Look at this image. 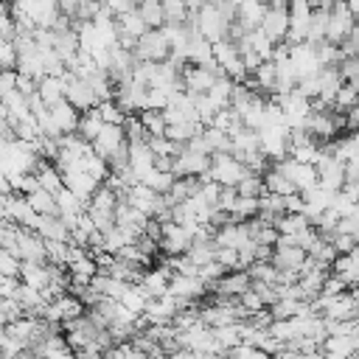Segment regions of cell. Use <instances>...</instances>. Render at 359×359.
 <instances>
[{"instance_id": "cell-37", "label": "cell", "mask_w": 359, "mask_h": 359, "mask_svg": "<svg viewBox=\"0 0 359 359\" xmlns=\"http://www.w3.org/2000/svg\"><path fill=\"white\" fill-rule=\"evenodd\" d=\"M14 62H17L14 42L8 36H0V67H14Z\"/></svg>"}, {"instance_id": "cell-31", "label": "cell", "mask_w": 359, "mask_h": 359, "mask_svg": "<svg viewBox=\"0 0 359 359\" xmlns=\"http://www.w3.org/2000/svg\"><path fill=\"white\" fill-rule=\"evenodd\" d=\"M236 194H241V196H261V194H264V180H261V174L247 171V174L236 182Z\"/></svg>"}, {"instance_id": "cell-28", "label": "cell", "mask_w": 359, "mask_h": 359, "mask_svg": "<svg viewBox=\"0 0 359 359\" xmlns=\"http://www.w3.org/2000/svg\"><path fill=\"white\" fill-rule=\"evenodd\" d=\"M348 107H356V81H342L334 93V101H331V109L337 112H345Z\"/></svg>"}, {"instance_id": "cell-25", "label": "cell", "mask_w": 359, "mask_h": 359, "mask_svg": "<svg viewBox=\"0 0 359 359\" xmlns=\"http://www.w3.org/2000/svg\"><path fill=\"white\" fill-rule=\"evenodd\" d=\"M101 126H104V121L98 118L95 107H90V109L79 112V123H76V132H79L84 140H93V137L98 135V129H101Z\"/></svg>"}, {"instance_id": "cell-11", "label": "cell", "mask_w": 359, "mask_h": 359, "mask_svg": "<svg viewBox=\"0 0 359 359\" xmlns=\"http://www.w3.org/2000/svg\"><path fill=\"white\" fill-rule=\"evenodd\" d=\"M20 261H45V238L36 230L17 224V250Z\"/></svg>"}, {"instance_id": "cell-32", "label": "cell", "mask_w": 359, "mask_h": 359, "mask_svg": "<svg viewBox=\"0 0 359 359\" xmlns=\"http://www.w3.org/2000/svg\"><path fill=\"white\" fill-rule=\"evenodd\" d=\"M95 112H98V118L104 121V123H123V109L112 101V98H104V101H98L95 104Z\"/></svg>"}, {"instance_id": "cell-36", "label": "cell", "mask_w": 359, "mask_h": 359, "mask_svg": "<svg viewBox=\"0 0 359 359\" xmlns=\"http://www.w3.org/2000/svg\"><path fill=\"white\" fill-rule=\"evenodd\" d=\"M337 73H339L342 81H356V76H359V59L356 56H342L337 62Z\"/></svg>"}, {"instance_id": "cell-16", "label": "cell", "mask_w": 359, "mask_h": 359, "mask_svg": "<svg viewBox=\"0 0 359 359\" xmlns=\"http://www.w3.org/2000/svg\"><path fill=\"white\" fill-rule=\"evenodd\" d=\"M48 112H50V118H53V123H56V129L65 135V132H76V123H79V109L67 101V98H59V101H53L50 107H48Z\"/></svg>"}, {"instance_id": "cell-8", "label": "cell", "mask_w": 359, "mask_h": 359, "mask_svg": "<svg viewBox=\"0 0 359 359\" xmlns=\"http://www.w3.org/2000/svg\"><path fill=\"white\" fill-rule=\"evenodd\" d=\"M289 67L294 73V79H303V76H311L314 70H320V59L314 53V45L309 42H292L289 45Z\"/></svg>"}, {"instance_id": "cell-1", "label": "cell", "mask_w": 359, "mask_h": 359, "mask_svg": "<svg viewBox=\"0 0 359 359\" xmlns=\"http://www.w3.org/2000/svg\"><path fill=\"white\" fill-rule=\"evenodd\" d=\"M132 53H135V59H143V62H163V59H168L171 48H168V39L160 28H146L135 39Z\"/></svg>"}, {"instance_id": "cell-35", "label": "cell", "mask_w": 359, "mask_h": 359, "mask_svg": "<svg viewBox=\"0 0 359 359\" xmlns=\"http://www.w3.org/2000/svg\"><path fill=\"white\" fill-rule=\"evenodd\" d=\"M289 157H294V160H300V163H317V157H320V143H303V146H292L289 151H286Z\"/></svg>"}, {"instance_id": "cell-40", "label": "cell", "mask_w": 359, "mask_h": 359, "mask_svg": "<svg viewBox=\"0 0 359 359\" xmlns=\"http://www.w3.org/2000/svg\"><path fill=\"white\" fill-rule=\"evenodd\" d=\"M17 286H20L17 275H0V297H14Z\"/></svg>"}, {"instance_id": "cell-39", "label": "cell", "mask_w": 359, "mask_h": 359, "mask_svg": "<svg viewBox=\"0 0 359 359\" xmlns=\"http://www.w3.org/2000/svg\"><path fill=\"white\" fill-rule=\"evenodd\" d=\"M356 238H359V236H353V233H334V236H331V244H334L337 252H348V250L356 247Z\"/></svg>"}, {"instance_id": "cell-17", "label": "cell", "mask_w": 359, "mask_h": 359, "mask_svg": "<svg viewBox=\"0 0 359 359\" xmlns=\"http://www.w3.org/2000/svg\"><path fill=\"white\" fill-rule=\"evenodd\" d=\"M306 261V250L297 244H286V247H272L269 264L275 269H300V264Z\"/></svg>"}, {"instance_id": "cell-5", "label": "cell", "mask_w": 359, "mask_h": 359, "mask_svg": "<svg viewBox=\"0 0 359 359\" xmlns=\"http://www.w3.org/2000/svg\"><path fill=\"white\" fill-rule=\"evenodd\" d=\"M62 79H65V98H67L79 112H84V109H90V107H95V104H98V98H95L93 87L87 84V79H81V76L70 73L67 67H65Z\"/></svg>"}, {"instance_id": "cell-23", "label": "cell", "mask_w": 359, "mask_h": 359, "mask_svg": "<svg viewBox=\"0 0 359 359\" xmlns=\"http://www.w3.org/2000/svg\"><path fill=\"white\" fill-rule=\"evenodd\" d=\"M129 311H135V314H143V309H146V303H149V294L143 292V286L140 283H126V289L121 292V297H118Z\"/></svg>"}, {"instance_id": "cell-21", "label": "cell", "mask_w": 359, "mask_h": 359, "mask_svg": "<svg viewBox=\"0 0 359 359\" xmlns=\"http://www.w3.org/2000/svg\"><path fill=\"white\" fill-rule=\"evenodd\" d=\"M36 233L42 238H56V241H67V224L59 213H45L39 216V224H36Z\"/></svg>"}, {"instance_id": "cell-24", "label": "cell", "mask_w": 359, "mask_h": 359, "mask_svg": "<svg viewBox=\"0 0 359 359\" xmlns=\"http://www.w3.org/2000/svg\"><path fill=\"white\" fill-rule=\"evenodd\" d=\"M255 213H258V196H241V194L233 199V205L227 210L230 222H244V219H250Z\"/></svg>"}, {"instance_id": "cell-10", "label": "cell", "mask_w": 359, "mask_h": 359, "mask_svg": "<svg viewBox=\"0 0 359 359\" xmlns=\"http://www.w3.org/2000/svg\"><path fill=\"white\" fill-rule=\"evenodd\" d=\"M123 199H126L129 205H135L137 210H143L146 216H154V213L165 205V202H163V194H157L154 188H149V185H143V182L129 185L126 194H123Z\"/></svg>"}, {"instance_id": "cell-20", "label": "cell", "mask_w": 359, "mask_h": 359, "mask_svg": "<svg viewBox=\"0 0 359 359\" xmlns=\"http://www.w3.org/2000/svg\"><path fill=\"white\" fill-rule=\"evenodd\" d=\"M115 28H118V36L137 39V36L146 31V22H143V17L137 14V8H129V11L115 14Z\"/></svg>"}, {"instance_id": "cell-7", "label": "cell", "mask_w": 359, "mask_h": 359, "mask_svg": "<svg viewBox=\"0 0 359 359\" xmlns=\"http://www.w3.org/2000/svg\"><path fill=\"white\" fill-rule=\"evenodd\" d=\"M359 353V331L356 334H325L320 342V356L328 359H351Z\"/></svg>"}, {"instance_id": "cell-14", "label": "cell", "mask_w": 359, "mask_h": 359, "mask_svg": "<svg viewBox=\"0 0 359 359\" xmlns=\"http://www.w3.org/2000/svg\"><path fill=\"white\" fill-rule=\"evenodd\" d=\"M328 272L339 275L348 286H356V280H359V255H356V247L348 250V252H337V258L328 264Z\"/></svg>"}, {"instance_id": "cell-2", "label": "cell", "mask_w": 359, "mask_h": 359, "mask_svg": "<svg viewBox=\"0 0 359 359\" xmlns=\"http://www.w3.org/2000/svg\"><path fill=\"white\" fill-rule=\"evenodd\" d=\"M247 174L244 163L236 160L230 151H213L210 163H208V177L216 180L219 185H236L241 177Z\"/></svg>"}, {"instance_id": "cell-41", "label": "cell", "mask_w": 359, "mask_h": 359, "mask_svg": "<svg viewBox=\"0 0 359 359\" xmlns=\"http://www.w3.org/2000/svg\"><path fill=\"white\" fill-rule=\"evenodd\" d=\"M112 14H121V11H129V8H135L137 6V0H101Z\"/></svg>"}, {"instance_id": "cell-33", "label": "cell", "mask_w": 359, "mask_h": 359, "mask_svg": "<svg viewBox=\"0 0 359 359\" xmlns=\"http://www.w3.org/2000/svg\"><path fill=\"white\" fill-rule=\"evenodd\" d=\"M137 118H140V123H143V129H146L149 135H163V129H165V118H163L160 109H140Z\"/></svg>"}, {"instance_id": "cell-26", "label": "cell", "mask_w": 359, "mask_h": 359, "mask_svg": "<svg viewBox=\"0 0 359 359\" xmlns=\"http://www.w3.org/2000/svg\"><path fill=\"white\" fill-rule=\"evenodd\" d=\"M25 202H28L31 210H36L39 216H45V213H56V199H53V194L45 191V188H34L31 194H25Z\"/></svg>"}, {"instance_id": "cell-30", "label": "cell", "mask_w": 359, "mask_h": 359, "mask_svg": "<svg viewBox=\"0 0 359 359\" xmlns=\"http://www.w3.org/2000/svg\"><path fill=\"white\" fill-rule=\"evenodd\" d=\"M163 6V22L168 25H180L188 20V8H185V0H160Z\"/></svg>"}, {"instance_id": "cell-6", "label": "cell", "mask_w": 359, "mask_h": 359, "mask_svg": "<svg viewBox=\"0 0 359 359\" xmlns=\"http://www.w3.org/2000/svg\"><path fill=\"white\" fill-rule=\"evenodd\" d=\"M160 250L165 252V255H180V252H185L188 250V244H191V230L185 227V224H180V222H174V219H168V222H160Z\"/></svg>"}, {"instance_id": "cell-43", "label": "cell", "mask_w": 359, "mask_h": 359, "mask_svg": "<svg viewBox=\"0 0 359 359\" xmlns=\"http://www.w3.org/2000/svg\"><path fill=\"white\" fill-rule=\"evenodd\" d=\"M6 140H14V126L8 123L6 115H0V143H6Z\"/></svg>"}, {"instance_id": "cell-27", "label": "cell", "mask_w": 359, "mask_h": 359, "mask_svg": "<svg viewBox=\"0 0 359 359\" xmlns=\"http://www.w3.org/2000/svg\"><path fill=\"white\" fill-rule=\"evenodd\" d=\"M135 8L143 17L146 28H160L163 25V6H160V0H137Z\"/></svg>"}, {"instance_id": "cell-15", "label": "cell", "mask_w": 359, "mask_h": 359, "mask_svg": "<svg viewBox=\"0 0 359 359\" xmlns=\"http://www.w3.org/2000/svg\"><path fill=\"white\" fill-rule=\"evenodd\" d=\"M126 149H129V168L135 171L137 182H140V177L154 165V154L146 140H126Z\"/></svg>"}, {"instance_id": "cell-3", "label": "cell", "mask_w": 359, "mask_h": 359, "mask_svg": "<svg viewBox=\"0 0 359 359\" xmlns=\"http://www.w3.org/2000/svg\"><path fill=\"white\" fill-rule=\"evenodd\" d=\"M255 132H258V151L269 163L286 157V151H289V126L278 123V126H261Z\"/></svg>"}, {"instance_id": "cell-44", "label": "cell", "mask_w": 359, "mask_h": 359, "mask_svg": "<svg viewBox=\"0 0 359 359\" xmlns=\"http://www.w3.org/2000/svg\"><path fill=\"white\" fill-rule=\"evenodd\" d=\"M266 6H286V0H264Z\"/></svg>"}, {"instance_id": "cell-42", "label": "cell", "mask_w": 359, "mask_h": 359, "mask_svg": "<svg viewBox=\"0 0 359 359\" xmlns=\"http://www.w3.org/2000/svg\"><path fill=\"white\" fill-rule=\"evenodd\" d=\"M14 31H17V28H14L11 14H8V11H0V36H8V39H11Z\"/></svg>"}, {"instance_id": "cell-22", "label": "cell", "mask_w": 359, "mask_h": 359, "mask_svg": "<svg viewBox=\"0 0 359 359\" xmlns=\"http://www.w3.org/2000/svg\"><path fill=\"white\" fill-rule=\"evenodd\" d=\"M36 93L50 107L53 101L65 98V79L62 76H42V79H36Z\"/></svg>"}, {"instance_id": "cell-29", "label": "cell", "mask_w": 359, "mask_h": 359, "mask_svg": "<svg viewBox=\"0 0 359 359\" xmlns=\"http://www.w3.org/2000/svg\"><path fill=\"white\" fill-rule=\"evenodd\" d=\"M140 182L149 185V188H154L157 194H165V191L171 188V182H174V171H160V168L151 165V168L140 177Z\"/></svg>"}, {"instance_id": "cell-4", "label": "cell", "mask_w": 359, "mask_h": 359, "mask_svg": "<svg viewBox=\"0 0 359 359\" xmlns=\"http://www.w3.org/2000/svg\"><path fill=\"white\" fill-rule=\"evenodd\" d=\"M165 292L174 294L177 300H182V306H188V303H199L205 294H210L202 278H196V275H182V272H171Z\"/></svg>"}, {"instance_id": "cell-34", "label": "cell", "mask_w": 359, "mask_h": 359, "mask_svg": "<svg viewBox=\"0 0 359 359\" xmlns=\"http://www.w3.org/2000/svg\"><path fill=\"white\" fill-rule=\"evenodd\" d=\"M224 356H238V359H266V353L261 351V348H255V345H250V342H236V345H230L227 351H224Z\"/></svg>"}, {"instance_id": "cell-13", "label": "cell", "mask_w": 359, "mask_h": 359, "mask_svg": "<svg viewBox=\"0 0 359 359\" xmlns=\"http://www.w3.org/2000/svg\"><path fill=\"white\" fill-rule=\"evenodd\" d=\"M62 185L70 188L81 202H87L93 196V191L98 188V180H93L84 168H67V171H62Z\"/></svg>"}, {"instance_id": "cell-18", "label": "cell", "mask_w": 359, "mask_h": 359, "mask_svg": "<svg viewBox=\"0 0 359 359\" xmlns=\"http://www.w3.org/2000/svg\"><path fill=\"white\" fill-rule=\"evenodd\" d=\"M17 278L22 280V283H28V286H34V289H45L48 286V264L45 261H20V272H17Z\"/></svg>"}, {"instance_id": "cell-12", "label": "cell", "mask_w": 359, "mask_h": 359, "mask_svg": "<svg viewBox=\"0 0 359 359\" xmlns=\"http://www.w3.org/2000/svg\"><path fill=\"white\" fill-rule=\"evenodd\" d=\"M258 28L272 39V42H283L286 39V28H289V11L286 6H266Z\"/></svg>"}, {"instance_id": "cell-19", "label": "cell", "mask_w": 359, "mask_h": 359, "mask_svg": "<svg viewBox=\"0 0 359 359\" xmlns=\"http://www.w3.org/2000/svg\"><path fill=\"white\" fill-rule=\"evenodd\" d=\"M264 11H266V3H264V0H241V3L236 6V22L244 25L247 31H250V28H258Z\"/></svg>"}, {"instance_id": "cell-9", "label": "cell", "mask_w": 359, "mask_h": 359, "mask_svg": "<svg viewBox=\"0 0 359 359\" xmlns=\"http://www.w3.org/2000/svg\"><path fill=\"white\" fill-rule=\"evenodd\" d=\"M123 143H126L123 123H104V126L98 129V135L90 140L93 151H95L98 157H104V160H109V154L118 151V146H123Z\"/></svg>"}, {"instance_id": "cell-38", "label": "cell", "mask_w": 359, "mask_h": 359, "mask_svg": "<svg viewBox=\"0 0 359 359\" xmlns=\"http://www.w3.org/2000/svg\"><path fill=\"white\" fill-rule=\"evenodd\" d=\"M334 233H353V236H359V213H353V216H339L337 224H334Z\"/></svg>"}]
</instances>
